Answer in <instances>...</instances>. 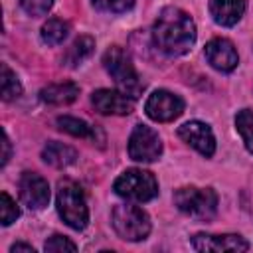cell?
<instances>
[{"mask_svg":"<svg viewBox=\"0 0 253 253\" xmlns=\"http://www.w3.org/2000/svg\"><path fill=\"white\" fill-rule=\"evenodd\" d=\"M152 38L156 47L168 55V57H178L190 51V47L196 42V24L190 18L188 12L176 6L164 8L152 28Z\"/></svg>","mask_w":253,"mask_h":253,"instance_id":"1","label":"cell"},{"mask_svg":"<svg viewBox=\"0 0 253 253\" xmlns=\"http://www.w3.org/2000/svg\"><path fill=\"white\" fill-rule=\"evenodd\" d=\"M57 211L71 229H85L89 223V210L83 190L77 182L63 178L57 182Z\"/></svg>","mask_w":253,"mask_h":253,"instance_id":"2","label":"cell"},{"mask_svg":"<svg viewBox=\"0 0 253 253\" xmlns=\"http://www.w3.org/2000/svg\"><path fill=\"white\" fill-rule=\"evenodd\" d=\"M103 65H105L107 73L115 79L119 91L126 93L132 99H136V97L142 95L144 83L138 79V73H136V69H134L128 53L123 47H119V45L109 47L105 51V55H103Z\"/></svg>","mask_w":253,"mask_h":253,"instance_id":"3","label":"cell"},{"mask_svg":"<svg viewBox=\"0 0 253 253\" xmlns=\"http://www.w3.org/2000/svg\"><path fill=\"white\" fill-rule=\"evenodd\" d=\"M174 204L180 211L188 213L194 219L208 221L217 211V194L211 188H196V186H184L176 190Z\"/></svg>","mask_w":253,"mask_h":253,"instance_id":"4","label":"cell"},{"mask_svg":"<svg viewBox=\"0 0 253 253\" xmlns=\"http://www.w3.org/2000/svg\"><path fill=\"white\" fill-rule=\"evenodd\" d=\"M111 223L115 233L125 241H140L150 233L148 213L132 204H121L111 213Z\"/></svg>","mask_w":253,"mask_h":253,"instance_id":"5","label":"cell"},{"mask_svg":"<svg viewBox=\"0 0 253 253\" xmlns=\"http://www.w3.org/2000/svg\"><path fill=\"white\" fill-rule=\"evenodd\" d=\"M115 192L130 202H148L158 194V182L148 170L130 168L125 170L113 184Z\"/></svg>","mask_w":253,"mask_h":253,"instance_id":"6","label":"cell"},{"mask_svg":"<svg viewBox=\"0 0 253 253\" xmlns=\"http://www.w3.org/2000/svg\"><path fill=\"white\" fill-rule=\"evenodd\" d=\"M162 154L158 132L146 125H136L128 138V156L136 162H154Z\"/></svg>","mask_w":253,"mask_h":253,"instance_id":"7","label":"cell"},{"mask_svg":"<svg viewBox=\"0 0 253 253\" xmlns=\"http://www.w3.org/2000/svg\"><path fill=\"white\" fill-rule=\"evenodd\" d=\"M144 111H146V115L152 121H156V123H168V121L178 119L184 113V101L178 95H174L172 91L158 89V91H154L146 99Z\"/></svg>","mask_w":253,"mask_h":253,"instance_id":"8","label":"cell"},{"mask_svg":"<svg viewBox=\"0 0 253 253\" xmlns=\"http://www.w3.org/2000/svg\"><path fill=\"white\" fill-rule=\"evenodd\" d=\"M178 136L190 144L192 148H196L200 154L204 156H211L215 152V136L211 132V128L202 123V121H188L178 128Z\"/></svg>","mask_w":253,"mask_h":253,"instance_id":"9","label":"cell"},{"mask_svg":"<svg viewBox=\"0 0 253 253\" xmlns=\"http://www.w3.org/2000/svg\"><path fill=\"white\" fill-rule=\"evenodd\" d=\"M93 107L101 115H128L134 109V99L123 91L115 89H97L91 95Z\"/></svg>","mask_w":253,"mask_h":253,"instance_id":"10","label":"cell"},{"mask_svg":"<svg viewBox=\"0 0 253 253\" xmlns=\"http://www.w3.org/2000/svg\"><path fill=\"white\" fill-rule=\"evenodd\" d=\"M192 247L196 251H247L249 243L237 235V233H221V235H213V233H198L192 237Z\"/></svg>","mask_w":253,"mask_h":253,"instance_id":"11","label":"cell"},{"mask_svg":"<svg viewBox=\"0 0 253 253\" xmlns=\"http://www.w3.org/2000/svg\"><path fill=\"white\" fill-rule=\"evenodd\" d=\"M20 198L30 210H42L49 202V186L36 172H24L20 176Z\"/></svg>","mask_w":253,"mask_h":253,"instance_id":"12","label":"cell"},{"mask_svg":"<svg viewBox=\"0 0 253 253\" xmlns=\"http://www.w3.org/2000/svg\"><path fill=\"white\" fill-rule=\"evenodd\" d=\"M206 59L208 63L217 69V71H233L239 63V57H237V49L233 47V43L225 38H213L206 43Z\"/></svg>","mask_w":253,"mask_h":253,"instance_id":"13","label":"cell"},{"mask_svg":"<svg viewBox=\"0 0 253 253\" xmlns=\"http://www.w3.org/2000/svg\"><path fill=\"white\" fill-rule=\"evenodd\" d=\"M245 0H210V14L219 26H235L245 14Z\"/></svg>","mask_w":253,"mask_h":253,"instance_id":"14","label":"cell"},{"mask_svg":"<svg viewBox=\"0 0 253 253\" xmlns=\"http://www.w3.org/2000/svg\"><path fill=\"white\" fill-rule=\"evenodd\" d=\"M79 87L71 81L65 83H51L40 91V99L47 105H69L77 99Z\"/></svg>","mask_w":253,"mask_h":253,"instance_id":"15","label":"cell"},{"mask_svg":"<svg viewBox=\"0 0 253 253\" xmlns=\"http://www.w3.org/2000/svg\"><path fill=\"white\" fill-rule=\"evenodd\" d=\"M42 158H43V162L49 164V166L65 168V166H69V164H73V162L77 160V150L71 148V146H67V144H63V142L51 140V142H47V144L43 146Z\"/></svg>","mask_w":253,"mask_h":253,"instance_id":"16","label":"cell"},{"mask_svg":"<svg viewBox=\"0 0 253 253\" xmlns=\"http://www.w3.org/2000/svg\"><path fill=\"white\" fill-rule=\"evenodd\" d=\"M95 49V40L91 36H79L63 53V63L67 67H75L81 61H85Z\"/></svg>","mask_w":253,"mask_h":253,"instance_id":"17","label":"cell"},{"mask_svg":"<svg viewBox=\"0 0 253 253\" xmlns=\"http://www.w3.org/2000/svg\"><path fill=\"white\" fill-rule=\"evenodd\" d=\"M69 34V24L61 18H49L43 26H42V40L47 45H57L61 43Z\"/></svg>","mask_w":253,"mask_h":253,"instance_id":"18","label":"cell"},{"mask_svg":"<svg viewBox=\"0 0 253 253\" xmlns=\"http://www.w3.org/2000/svg\"><path fill=\"white\" fill-rule=\"evenodd\" d=\"M0 89H2L4 101H14L22 95V85H20L16 73L6 63H2V69H0Z\"/></svg>","mask_w":253,"mask_h":253,"instance_id":"19","label":"cell"},{"mask_svg":"<svg viewBox=\"0 0 253 253\" xmlns=\"http://www.w3.org/2000/svg\"><path fill=\"white\" fill-rule=\"evenodd\" d=\"M57 126H59V130H63L71 136H81V138L95 136V128L75 117H57Z\"/></svg>","mask_w":253,"mask_h":253,"instance_id":"20","label":"cell"},{"mask_svg":"<svg viewBox=\"0 0 253 253\" xmlns=\"http://www.w3.org/2000/svg\"><path fill=\"white\" fill-rule=\"evenodd\" d=\"M235 126H237L247 150L253 154V111H249V109L239 111L235 117Z\"/></svg>","mask_w":253,"mask_h":253,"instance_id":"21","label":"cell"},{"mask_svg":"<svg viewBox=\"0 0 253 253\" xmlns=\"http://www.w3.org/2000/svg\"><path fill=\"white\" fill-rule=\"evenodd\" d=\"M20 215V210H18V206H16V202L6 194V192H2L0 194V223L2 225H10L12 221H16V217Z\"/></svg>","mask_w":253,"mask_h":253,"instance_id":"22","label":"cell"},{"mask_svg":"<svg viewBox=\"0 0 253 253\" xmlns=\"http://www.w3.org/2000/svg\"><path fill=\"white\" fill-rule=\"evenodd\" d=\"M134 4V0H93V6L103 10V12H113V14H121L130 10Z\"/></svg>","mask_w":253,"mask_h":253,"instance_id":"23","label":"cell"},{"mask_svg":"<svg viewBox=\"0 0 253 253\" xmlns=\"http://www.w3.org/2000/svg\"><path fill=\"white\" fill-rule=\"evenodd\" d=\"M20 6L30 16H43L53 6V0H20Z\"/></svg>","mask_w":253,"mask_h":253,"instance_id":"24","label":"cell"},{"mask_svg":"<svg viewBox=\"0 0 253 253\" xmlns=\"http://www.w3.org/2000/svg\"><path fill=\"white\" fill-rule=\"evenodd\" d=\"M45 251H51V253H59V251H77V245L73 241H69L67 237L63 235H51L45 245H43Z\"/></svg>","mask_w":253,"mask_h":253,"instance_id":"25","label":"cell"},{"mask_svg":"<svg viewBox=\"0 0 253 253\" xmlns=\"http://www.w3.org/2000/svg\"><path fill=\"white\" fill-rule=\"evenodd\" d=\"M2 146H4V152H2V166H4L10 158V140H8L6 130H2Z\"/></svg>","mask_w":253,"mask_h":253,"instance_id":"26","label":"cell"},{"mask_svg":"<svg viewBox=\"0 0 253 253\" xmlns=\"http://www.w3.org/2000/svg\"><path fill=\"white\" fill-rule=\"evenodd\" d=\"M10 251H12V253H16V251H26V253H36V249H34L32 245H26V243H14V245L10 247Z\"/></svg>","mask_w":253,"mask_h":253,"instance_id":"27","label":"cell"}]
</instances>
